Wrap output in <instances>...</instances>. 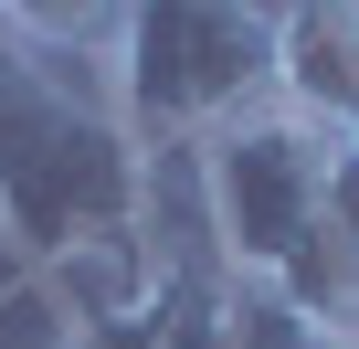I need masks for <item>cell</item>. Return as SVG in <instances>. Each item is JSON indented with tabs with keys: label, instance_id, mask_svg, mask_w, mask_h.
<instances>
[{
	"label": "cell",
	"instance_id": "6da1fadb",
	"mask_svg": "<svg viewBox=\"0 0 359 349\" xmlns=\"http://www.w3.org/2000/svg\"><path fill=\"white\" fill-rule=\"evenodd\" d=\"M191 159H201V212H212L222 275H233V286H264V296H285L306 328L348 338V317H359V265H348V244H338V223H327V159H338V138H317L306 117L264 106V117L222 127L212 148H191Z\"/></svg>",
	"mask_w": 359,
	"mask_h": 349
},
{
	"label": "cell",
	"instance_id": "7a4b0ae2",
	"mask_svg": "<svg viewBox=\"0 0 359 349\" xmlns=\"http://www.w3.org/2000/svg\"><path fill=\"white\" fill-rule=\"evenodd\" d=\"M148 223V138L106 106L53 96L11 32H0V244L22 265L85 244V233H127Z\"/></svg>",
	"mask_w": 359,
	"mask_h": 349
},
{
	"label": "cell",
	"instance_id": "3957f363",
	"mask_svg": "<svg viewBox=\"0 0 359 349\" xmlns=\"http://www.w3.org/2000/svg\"><path fill=\"white\" fill-rule=\"evenodd\" d=\"M275 106V11L233 0H148L116 43V117L148 148H212Z\"/></svg>",
	"mask_w": 359,
	"mask_h": 349
},
{
	"label": "cell",
	"instance_id": "277c9868",
	"mask_svg": "<svg viewBox=\"0 0 359 349\" xmlns=\"http://www.w3.org/2000/svg\"><path fill=\"white\" fill-rule=\"evenodd\" d=\"M275 106L317 138H359V11H275Z\"/></svg>",
	"mask_w": 359,
	"mask_h": 349
},
{
	"label": "cell",
	"instance_id": "5b68a950",
	"mask_svg": "<svg viewBox=\"0 0 359 349\" xmlns=\"http://www.w3.org/2000/svg\"><path fill=\"white\" fill-rule=\"evenodd\" d=\"M43 286L64 296V317H74L85 338L137 328V317L158 307V244H148V223H127V233H85V244L43 254Z\"/></svg>",
	"mask_w": 359,
	"mask_h": 349
},
{
	"label": "cell",
	"instance_id": "8992f818",
	"mask_svg": "<svg viewBox=\"0 0 359 349\" xmlns=\"http://www.w3.org/2000/svg\"><path fill=\"white\" fill-rule=\"evenodd\" d=\"M74 338L85 328L64 317V296L43 286V265L11 254V265H0V349H74Z\"/></svg>",
	"mask_w": 359,
	"mask_h": 349
},
{
	"label": "cell",
	"instance_id": "52a82bcc",
	"mask_svg": "<svg viewBox=\"0 0 359 349\" xmlns=\"http://www.w3.org/2000/svg\"><path fill=\"white\" fill-rule=\"evenodd\" d=\"M327 223H338V244H348V265H359V138L327 159Z\"/></svg>",
	"mask_w": 359,
	"mask_h": 349
},
{
	"label": "cell",
	"instance_id": "ba28073f",
	"mask_svg": "<svg viewBox=\"0 0 359 349\" xmlns=\"http://www.w3.org/2000/svg\"><path fill=\"white\" fill-rule=\"evenodd\" d=\"M296 349H348V338H327V328H306V338H296Z\"/></svg>",
	"mask_w": 359,
	"mask_h": 349
},
{
	"label": "cell",
	"instance_id": "9c48e42d",
	"mask_svg": "<svg viewBox=\"0 0 359 349\" xmlns=\"http://www.w3.org/2000/svg\"><path fill=\"white\" fill-rule=\"evenodd\" d=\"M74 349H85V338H74Z\"/></svg>",
	"mask_w": 359,
	"mask_h": 349
}]
</instances>
